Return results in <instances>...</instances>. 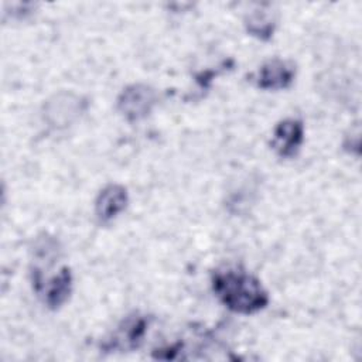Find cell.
<instances>
[{
	"instance_id": "6da1fadb",
	"label": "cell",
	"mask_w": 362,
	"mask_h": 362,
	"mask_svg": "<svg viewBox=\"0 0 362 362\" xmlns=\"http://www.w3.org/2000/svg\"><path fill=\"white\" fill-rule=\"evenodd\" d=\"M211 286L215 297L236 314H256L264 310L270 301L262 281L239 267L215 270L211 277Z\"/></svg>"
},
{
	"instance_id": "7a4b0ae2",
	"label": "cell",
	"mask_w": 362,
	"mask_h": 362,
	"mask_svg": "<svg viewBox=\"0 0 362 362\" xmlns=\"http://www.w3.org/2000/svg\"><path fill=\"white\" fill-rule=\"evenodd\" d=\"M151 317L146 314L127 315L102 344L103 352H132L137 349L147 334Z\"/></svg>"
},
{
	"instance_id": "3957f363",
	"label": "cell",
	"mask_w": 362,
	"mask_h": 362,
	"mask_svg": "<svg viewBox=\"0 0 362 362\" xmlns=\"http://www.w3.org/2000/svg\"><path fill=\"white\" fill-rule=\"evenodd\" d=\"M88 109V100L72 92H59L51 96L42 107V117L52 129H65L74 124Z\"/></svg>"
},
{
	"instance_id": "277c9868",
	"label": "cell",
	"mask_w": 362,
	"mask_h": 362,
	"mask_svg": "<svg viewBox=\"0 0 362 362\" xmlns=\"http://www.w3.org/2000/svg\"><path fill=\"white\" fill-rule=\"evenodd\" d=\"M157 102L158 95L154 88L146 83H132L119 93L116 107L127 122H139L153 112Z\"/></svg>"
},
{
	"instance_id": "5b68a950",
	"label": "cell",
	"mask_w": 362,
	"mask_h": 362,
	"mask_svg": "<svg viewBox=\"0 0 362 362\" xmlns=\"http://www.w3.org/2000/svg\"><path fill=\"white\" fill-rule=\"evenodd\" d=\"M72 287L74 276L68 266L61 267L59 272L49 279L33 281L34 291L42 298L44 304L51 310H58L68 301L72 293Z\"/></svg>"
},
{
	"instance_id": "8992f818",
	"label": "cell",
	"mask_w": 362,
	"mask_h": 362,
	"mask_svg": "<svg viewBox=\"0 0 362 362\" xmlns=\"http://www.w3.org/2000/svg\"><path fill=\"white\" fill-rule=\"evenodd\" d=\"M304 124L300 119H283L273 129L272 148L280 158H293L304 143Z\"/></svg>"
},
{
	"instance_id": "52a82bcc",
	"label": "cell",
	"mask_w": 362,
	"mask_h": 362,
	"mask_svg": "<svg viewBox=\"0 0 362 362\" xmlns=\"http://www.w3.org/2000/svg\"><path fill=\"white\" fill-rule=\"evenodd\" d=\"M296 78V65L291 61L273 58L266 61L256 72V86L263 90H283L291 86Z\"/></svg>"
},
{
	"instance_id": "ba28073f",
	"label": "cell",
	"mask_w": 362,
	"mask_h": 362,
	"mask_svg": "<svg viewBox=\"0 0 362 362\" xmlns=\"http://www.w3.org/2000/svg\"><path fill=\"white\" fill-rule=\"evenodd\" d=\"M129 204L127 188L117 182L105 185L95 199V216L100 223H109L115 221Z\"/></svg>"
},
{
	"instance_id": "9c48e42d",
	"label": "cell",
	"mask_w": 362,
	"mask_h": 362,
	"mask_svg": "<svg viewBox=\"0 0 362 362\" xmlns=\"http://www.w3.org/2000/svg\"><path fill=\"white\" fill-rule=\"evenodd\" d=\"M245 27L246 31L260 40V41H269L276 30V21L273 16L266 10H255L249 13L245 18Z\"/></svg>"
}]
</instances>
